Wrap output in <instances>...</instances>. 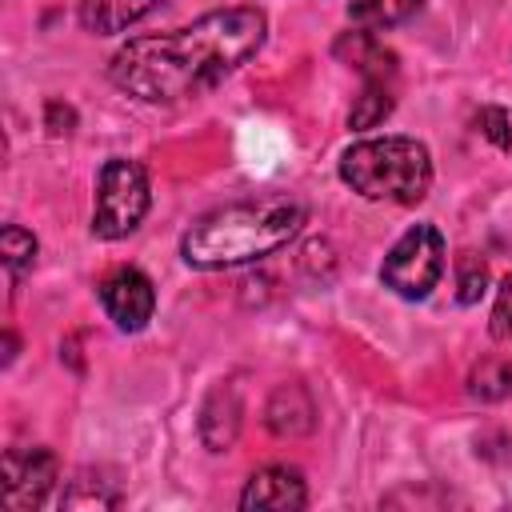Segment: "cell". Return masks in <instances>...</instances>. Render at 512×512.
Instances as JSON below:
<instances>
[{
  "label": "cell",
  "instance_id": "cell-1",
  "mask_svg": "<svg viewBox=\"0 0 512 512\" xmlns=\"http://www.w3.org/2000/svg\"><path fill=\"white\" fill-rule=\"evenodd\" d=\"M264 32L268 20L260 8H216L176 32L128 40L108 60V80L144 104H176L200 96L252 60Z\"/></svg>",
  "mask_w": 512,
  "mask_h": 512
},
{
  "label": "cell",
  "instance_id": "cell-2",
  "mask_svg": "<svg viewBox=\"0 0 512 512\" xmlns=\"http://www.w3.org/2000/svg\"><path fill=\"white\" fill-rule=\"evenodd\" d=\"M304 224V204L292 196H260L236 200L204 212L180 240V256L192 268L216 272L248 260H264L284 248Z\"/></svg>",
  "mask_w": 512,
  "mask_h": 512
},
{
  "label": "cell",
  "instance_id": "cell-3",
  "mask_svg": "<svg viewBox=\"0 0 512 512\" xmlns=\"http://www.w3.org/2000/svg\"><path fill=\"white\" fill-rule=\"evenodd\" d=\"M340 180L364 200L420 204L432 188V156L412 136L360 140L340 156Z\"/></svg>",
  "mask_w": 512,
  "mask_h": 512
},
{
  "label": "cell",
  "instance_id": "cell-4",
  "mask_svg": "<svg viewBox=\"0 0 512 512\" xmlns=\"http://www.w3.org/2000/svg\"><path fill=\"white\" fill-rule=\"evenodd\" d=\"M152 192H148V176L136 160L112 156L100 168L96 180V208H92V232L100 240H124L140 228V220L148 216Z\"/></svg>",
  "mask_w": 512,
  "mask_h": 512
},
{
  "label": "cell",
  "instance_id": "cell-5",
  "mask_svg": "<svg viewBox=\"0 0 512 512\" xmlns=\"http://www.w3.org/2000/svg\"><path fill=\"white\" fill-rule=\"evenodd\" d=\"M444 276V236L432 224H412L384 256L380 284L400 300H424Z\"/></svg>",
  "mask_w": 512,
  "mask_h": 512
},
{
  "label": "cell",
  "instance_id": "cell-6",
  "mask_svg": "<svg viewBox=\"0 0 512 512\" xmlns=\"http://www.w3.org/2000/svg\"><path fill=\"white\" fill-rule=\"evenodd\" d=\"M60 476V464L48 448H8L4 452V484L0 496L12 512L40 508Z\"/></svg>",
  "mask_w": 512,
  "mask_h": 512
},
{
  "label": "cell",
  "instance_id": "cell-7",
  "mask_svg": "<svg viewBox=\"0 0 512 512\" xmlns=\"http://www.w3.org/2000/svg\"><path fill=\"white\" fill-rule=\"evenodd\" d=\"M100 304L120 332H140L156 312V288L140 268H116L100 280Z\"/></svg>",
  "mask_w": 512,
  "mask_h": 512
},
{
  "label": "cell",
  "instance_id": "cell-8",
  "mask_svg": "<svg viewBox=\"0 0 512 512\" xmlns=\"http://www.w3.org/2000/svg\"><path fill=\"white\" fill-rule=\"evenodd\" d=\"M240 508H268V512H296L308 508V484L296 468L288 464H268L260 472L248 476L244 492H240Z\"/></svg>",
  "mask_w": 512,
  "mask_h": 512
},
{
  "label": "cell",
  "instance_id": "cell-9",
  "mask_svg": "<svg viewBox=\"0 0 512 512\" xmlns=\"http://www.w3.org/2000/svg\"><path fill=\"white\" fill-rule=\"evenodd\" d=\"M240 416H244V404H240V388L232 380L216 384L212 396L204 400V412H200V436L212 452H224L232 448V440L240 436Z\"/></svg>",
  "mask_w": 512,
  "mask_h": 512
},
{
  "label": "cell",
  "instance_id": "cell-10",
  "mask_svg": "<svg viewBox=\"0 0 512 512\" xmlns=\"http://www.w3.org/2000/svg\"><path fill=\"white\" fill-rule=\"evenodd\" d=\"M264 424L276 436H304L316 424V404L304 384H280L264 408Z\"/></svg>",
  "mask_w": 512,
  "mask_h": 512
},
{
  "label": "cell",
  "instance_id": "cell-11",
  "mask_svg": "<svg viewBox=\"0 0 512 512\" xmlns=\"http://www.w3.org/2000/svg\"><path fill=\"white\" fill-rule=\"evenodd\" d=\"M160 4L164 0H80V24L92 36H116Z\"/></svg>",
  "mask_w": 512,
  "mask_h": 512
},
{
  "label": "cell",
  "instance_id": "cell-12",
  "mask_svg": "<svg viewBox=\"0 0 512 512\" xmlns=\"http://www.w3.org/2000/svg\"><path fill=\"white\" fill-rule=\"evenodd\" d=\"M424 0H348V20L364 32H384L420 12Z\"/></svg>",
  "mask_w": 512,
  "mask_h": 512
},
{
  "label": "cell",
  "instance_id": "cell-13",
  "mask_svg": "<svg viewBox=\"0 0 512 512\" xmlns=\"http://www.w3.org/2000/svg\"><path fill=\"white\" fill-rule=\"evenodd\" d=\"M392 108H396L392 80H364V88H360V96H356V104L348 112V128H356V132L376 128V124H384L392 116Z\"/></svg>",
  "mask_w": 512,
  "mask_h": 512
},
{
  "label": "cell",
  "instance_id": "cell-14",
  "mask_svg": "<svg viewBox=\"0 0 512 512\" xmlns=\"http://www.w3.org/2000/svg\"><path fill=\"white\" fill-rule=\"evenodd\" d=\"M468 392L476 396V400H504L508 392H512V364L508 360H480L476 368H472V376H468Z\"/></svg>",
  "mask_w": 512,
  "mask_h": 512
},
{
  "label": "cell",
  "instance_id": "cell-15",
  "mask_svg": "<svg viewBox=\"0 0 512 512\" xmlns=\"http://www.w3.org/2000/svg\"><path fill=\"white\" fill-rule=\"evenodd\" d=\"M0 256H4L8 276H12V280H20V276L36 264V236H32V232H24L20 224H8V228L0 232Z\"/></svg>",
  "mask_w": 512,
  "mask_h": 512
},
{
  "label": "cell",
  "instance_id": "cell-16",
  "mask_svg": "<svg viewBox=\"0 0 512 512\" xmlns=\"http://www.w3.org/2000/svg\"><path fill=\"white\" fill-rule=\"evenodd\" d=\"M484 288H488V264L480 256L464 252L460 264H456V300L460 304H476L484 296Z\"/></svg>",
  "mask_w": 512,
  "mask_h": 512
},
{
  "label": "cell",
  "instance_id": "cell-17",
  "mask_svg": "<svg viewBox=\"0 0 512 512\" xmlns=\"http://www.w3.org/2000/svg\"><path fill=\"white\" fill-rule=\"evenodd\" d=\"M476 132L488 136L496 148H512V120L504 108H480L476 116Z\"/></svg>",
  "mask_w": 512,
  "mask_h": 512
},
{
  "label": "cell",
  "instance_id": "cell-18",
  "mask_svg": "<svg viewBox=\"0 0 512 512\" xmlns=\"http://www.w3.org/2000/svg\"><path fill=\"white\" fill-rule=\"evenodd\" d=\"M488 332H492L496 340H512V272L500 280V292H496V304H492Z\"/></svg>",
  "mask_w": 512,
  "mask_h": 512
},
{
  "label": "cell",
  "instance_id": "cell-19",
  "mask_svg": "<svg viewBox=\"0 0 512 512\" xmlns=\"http://www.w3.org/2000/svg\"><path fill=\"white\" fill-rule=\"evenodd\" d=\"M72 124H76V112L60 100H48V128L60 136V132H72Z\"/></svg>",
  "mask_w": 512,
  "mask_h": 512
}]
</instances>
